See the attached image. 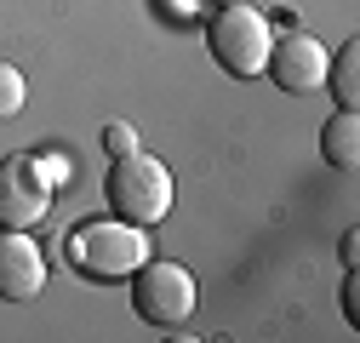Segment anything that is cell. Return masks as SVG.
Instances as JSON below:
<instances>
[{
  "label": "cell",
  "instance_id": "2",
  "mask_svg": "<svg viewBox=\"0 0 360 343\" xmlns=\"http://www.w3.org/2000/svg\"><path fill=\"white\" fill-rule=\"evenodd\" d=\"M149 229L143 224H126V218H92L69 235V257L80 275L92 280H126L138 264H149Z\"/></svg>",
  "mask_w": 360,
  "mask_h": 343
},
{
  "label": "cell",
  "instance_id": "3",
  "mask_svg": "<svg viewBox=\"0 0 360 343\" xmlns=\"http://www.w3.org/2000/svg\"><path fill=\"white\" fill-rule=\"evenodd\" d=\"M103 195L115 206V218L149 229V224H160L166 212H172V172H166V160H155L143 149H126V155L109 160Z\"/></svg>",
  "mask_w": 360,
  "mask_h": 343
},
{
  "label": "cell",
  "instance_id": "9",
  "mask_svg": "<svg viewBox=\"0 0 360 343\" xmlns=\"http://www.w3.org/2000/svg\"><path fill=\"white\" fill-rule=\"evenodd\" d=\"M326 86H332V103L338 109L360 103V40H343V46L326 58Z\"/></svg>",
  "mask_w": 360,
  "mask_h": 343
},
{
  "label": "cell",
  "instance_id": "5",
  "mask_svg": "<svg viewBox=\"0 0 360 343\" xmlns=\"http://www.w3.org/2000/svg\"><path fill=\"white\" fill-rule=\"evenodd\" d=\"M52 172L29 160V155H6L0 160V229H34L52 212Z\"/></svg>",
  "mask_w": 360,
  "mask_h": 343
},
{
  "label": "cell",
  "instance_id": "12",
  "mask_svg": "<svg viewBox=\"0 0 360 343\" xmlns=\"http://www.w3.org/2000/svg\"><path fill=\"white\" fill-rule=\"evenodd\" d=\"M343 315H349V326H360V275L349 269V280H343Z\"/></svg>",
  "mask_w": 360,
  "mask_h": 343
},
{
  "label": "cell",
  "instance_id": "13",
  "mask_svg": "<svg viewBox=\"0 0 360 343\" xmlns=\"http://www.w3.org/2000/svg\"><path fill=\"white\" fill-rule=\"evenodd\" d=\"M338 252H343V264H349V269H354V264H360V229H349V235H343V246H338Z\"/></svg>",
  "mask_w": 360,
  "mask_h": 343
},
{
  "label": "cell",
  "instance_id": "14",
  "mask_svg": "<svg viewBox=\"0 0 360 343\" xmlns=\"http://www.w3.org/2000/svg\"><path fill=\"white\" fill-rule=\"evenodd\" d=\"M217 6H223V0H217Z\"/></svg>",
  "mask_w": 360,
  "mask_h": 343
},
{
  "label": "cell",
  "instance_id": "10",
  "mask_svg": "<svg viewBox=\"0 0 360 343\" xmlns=\"http://www.w3.org/2000/svg\"><path fill=\"white\" fill-rule=\"evenodd\" d=\"M23 103H29V86H23V75H18L12 63H0V120L23 115Z\"/></svg>",
  "mask_w": 360,
  "mask_h": 343
},
{
  "label": "cell",
  "instance_id": "4",
  "mask_svg": "<svg viewBox=\"0 0 360 343\" xmlns=\"http://www.w3.org/2000/svg\"><path fill=\"white\" fill-rule=\"evenodd\" d=\"M131 280V309H138V321L172 332V326H189L195 304H200V286L184 264H166V257H149V264H138L126 275Z\"/></svg>",
  "mask_w": 360,
  "mask_h": 343
},
{
  "label": "cell",
  "instance_id": "8",
  "mask_svg": "<svg viewBox=\"0 0 360 343\" xmlns=\"http://www.w3.org/2000/svg\"><path fill=\"white\" fill-rule=\"evenodd\" d=\"M321 155H326L338 172H354V166H360V115H354V109H338V115L321 126Z\"/></svg>",
  "mask_w": 360,
  "mask_h": 343
},
{
  "label": "cell",
  "instance_id": "11",
  "mask_svg": "<svg viewBox=\"0 0 360 343\" xmlns=\"http://www.w3.org/2000/svg\"><path fill=\"white\" fill-rule=\"evenodd\" d=\"M126 149H138V132H131L126 120H109V126H103V155L115 160V155H126Z\"/></svg>",
  "mask_w": 360,
  "mask_h": 343
},
{
  "label": "cell",
  "instance_id": "6",
  "mask_svg": "<svg viewBox=\"0 0 360 343\" xmlns=\"http://www.w3.org/2000/svg\"><path fill=\"white\" fill-rule=\"evenodd\" d=\"M46 286V252L29 229H0V297L6 304H29Z\"/></svg>",
  "mask_w": 360,
  "mask_h": 343
},
{
  "label": "cell",
  "instance_id": "1",
  "mask_svg": "<svg viewBox=\"0 0 360 343\" xmlns=\"http://www.w3.org/2000/svg\"><path fill=\"white\" fill-rule=\"evenodd\" d=\"M206 52L223 75L252 80L269 69V52H275V23L263 12L240 6V0H223V6L206 18Z\"/></svg>",
  "mask_w": 360,
  "mask_h": 343
},
{
  "label": "cell",
  "instance_id": "7",
  "mask_svg": "<svg viewBox=\"0 0 360 343\" xmlns=\"http://www.w3.org/2000/svg\"><path fill=\"white\" fill-rule=\"evenodd\" d=\"M269 80L281 86V92L292 98H309V92H321L326 86V46L321 40H309V34H286L275 52H269Z\"/></svg>",
  "mask_w": 360,
  "mask_h": 343
}]
</instances>
